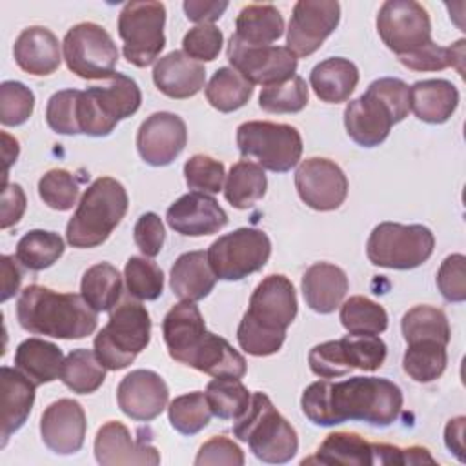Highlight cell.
<instances>
[{
  "label": "cell",
  "mask_w": 466,
  "mask_h": 466,
  "mask_svg": "<svg viewBox=\"0 0 466 466\" xmlns=\"http://www.w3.org/2000/svg\"><path fill=\"white\" fill-rule=\"evenodd\" d=\"M402 402L400 388L382 377H351L339 382L322 379L311 382L300 399L304 415L317 426L362 420L384 428L397 420Z\"/></svg>",
  "instance_id": "1"
},
{
  "label": "cell",
  "mask_w": 466,
  "mask_h": 466,
  "mask_svg": "<svg viewBox=\"0 0 466 466\" xmlns=\"http://www.w3.org/2000/svg\"><path fill=\"white\" fill-rule=\"evenodd\" d=\"M297 306L295 288L288 277L268 275L262 279L237 328L238 346L253 357L277 353L284 344L288 326L297 317Z\"/></svg>",
  "instance_id": "2"
},
{
  "label": "cell",
  "mask_w": 466,
  "mask_h": 466,
  "mask_svg": "<svg viewBox=\"0 0 466 466\" xmlns=\"http://www.w3.org/2000/svg\"><path fill=\"white\" fill-rule=\"evenodd\" d=\"M18 324L35 335L84 339L96 329V311L76 293H58L40 284L22 289L16 302Z\"/></svg>",
  "instance_id": "3"
},
{
  "label": "cell",
  "mask_w": 466,
  "mask_h": 466,
  "mask_svg": "<svg viewBox=\"0 0 466 466\" xmlns=\"http://www.w3.org/2000/svg\"><path fill=\"white\" fill-rule=\"evenodd\" d=\"M410 111V87L400 78L373 80L368 89L344 109V126L353 142L362 147L382 144L393 124Z\"/></svg>",
  "instance_id": "4"
},
{
  "label": "cell",
  "mask_w": 466,
  "mask_h": 466,
  "mask_svg": "<svg viewBox=\"0 0 466 466\" xmlns=\"http://www.w3.org/2000/svg\"><path fill=\"white\" fill-rule=\"evenodd\" d=\"M126 187L111 178H96L82 195L67 222L66 238L73 248H96L109 238L127 211Z\"/></svg>",
  "instance_id": "5"
},
{
  "label": "cell",
  "mask_w": 466,
  "mask_h": 466,
  "mask_svg": "<svg viewBox=\"0 0 466 466\" xmlns=\"http://www.w3.org/2000/svg\"><path fill=\"white\" fill-rule=\"evenodd\" d=\"M233 435L248 442L253 455L268 464L289 462L299 450L295 428L262 391L251 395L246 413L233 424Z\"/></svg>",
  "instance_id": "6"
},
{
  "label": "cell",
  "mask_w": 466,
  "mask_h": 466,
  "mask_svg": "<svg viewBox=\"0 0 466 466\" xmlns=\"http://www.w3.org/2000/svg\"><path fill=\"white\" fill-rule=\"evenodd\" d=\"M151 339V319L147 309L135 300H126L109 315L107 324L96 333L93 351L106 370L127 368L146 350Z\"/></svg>",
  "instance_id": "7"
},
{
  "label": "cell",
  "mask_w": 466,
  "mask_h": 466,
  "mask_svg": "<svg viewBox=\"0 0 466 466\" xmlns=\"http://www.w3.org/2000/svg\"><path fill=\"white\" fill-rule=\"evenodd\" d=\"M142 93L137 82L115 73L107 86H93L80 91L76 100L78 129L89 137H107L122 118L138 111Z\"/></svg>",
  "instance_id": "8"
},
{
  "label": "cell",
  "mask_w": 466,
  "mask_h": 466,
  "mask_svg": "<svg viewBox=\"0 0 466 466\" xmlns=\"http://www.w3.org/2000/svg\"><path fill=\"white\" fill-rule=\"evenodd\" d=\"M433 248L435 237L422 224L380 222L370 233L366 255L379 268L413 269L431 257Z\"/></svg>",
  "instance_id": "9"
},
{
  "label": "cell",
  "mask_w": 466,
  "mask_h": 466,
  "mask_svg": "<svg viewBox=\"0 0 466 466\" xmlns=\"http://www.w3.org/2000/svg\"><path fill=\"white\" fill-rule=\"evenodd\" d=\"M237 147L242 157L257 158L262 169L286 173L302 155V137L289 124L249 120L237 127Z\"/></svg>",
  "instance_id": "10"
},
{
  "label": "cell",
  "mask_w": 466,
  "mask_h": 466,
  "mask_svg": "<svg viewBox=\"0 0 466 466\" xmlns=\"http://www.w3.org/2000/svg\"><path fill=\"white\" fill-rule=\"evenodd\" d=\"M166 5L162 2H127L118 15V36L124 58L137 66H151L166 46Z\"/></svg>",
  "instance_id": "11"
},
{
  "label": "cell",
  "mask_w": 466,
  "mask_h": 466,
  "mask_svg": "<svg viewBox=\"0 0 466 466\" xmlns=\"http://www.w3.org/2000/svg\"><path fill=\"white\" fill-rule=\"evenodd\" d=\"M388 348L379 335H346L311 348L308 362L320 379L344 377L353 370L375 371L386 360Z\"/></svg>",
  "instance_id": "12"
},
{
  "label": "cell",
  "mask_w": 466,
  "mask_h": 466,
  "mask_svg": "<svg viewBox=\"0 0 466 466\" xmlns=\"http://www.w3.org/2000/svg\"><path fill=\"white\" fill-rule=\"evenodd\" d=\"M206 255L217 279L242 280L266 266L271 255V240L262 229L238 228L218 237Z\"/></svg>",
  "instance_id": "13"
},
{
  "label": "cell",
  "mask_w": 466,
  "mask_h": 466,
  "mask_svg": "<svg viewBox=\"0 0 466 466\" xmlns=\"http://www.w3.org/2000/svg\"><path fill=\"white\" fill-rule=\"evenodd\" d=\"M64 60L71 73L86 80H102L115 75L118 49L111 35L98 24L73 25L62 42Z\"/></svg>",
  "instance_id": "14"
},
{
  "label": "cell",
  "mask_w": 466,
  "mask_h": 466,
  "mask_svg": "<svg viewBox=\"0 0 466 466\" xmlns=\"http://www.w3.org/2000/svg\"><path fill=\"white\" fill-rule=\"evenodd\" d=\"M380 40L399 58L413 55L431 44V22L428 11L413 0H388L377 15Z\"/></svg>",
  "instance_id": "15"
},
{
  "label": "cell",
  "mask_w": 466,
  "mask_h": 466,
  "mask_svg": "<svg viewBox=\"0 0 466 466\" xmlns=\"http://www.w3.org/2000/svg\"><path fill=\"white\" fill-rule=\"evenodd\" d=\"M226 53L231 67L253 86L282 84L297 71V56L284 46H249L231 35Z\"/></svg>",
  "instance_id": "16"
},
{
  "label": "cell",
  "mask_w": 466,
  "mask_h": 466,
  "mask_svg": "<svg viewBox=\"0 0 466 466\" xmlns=\"http://www.w3.org/2000/svg\"><path fill=\"white\" fill-rule=\"evenodd\" d=\"M340 22V4L335 0H299L288 27V49L297 56L313 55Z\"/></svg>",
  "instance_id": "17"
},
{
  "label": "cell",
  "mask_w": 466,
  "mask_h": 466,
  "mask_svg": "<svg viewBox=\"0 0 466 466\" xmlns=\"http://www.w3.org/2000/svg\"><path fill=\"white\" fill-rule=\"evenodd\" d=\"M295 187L300 200L315 211H333L348 197V178L329 158L311 157L295 171Z\"/></svg>",
  "instance_id": "18"
},
{
  "label": "cell",
  "mask_w": 466,
  "mask_h": 466,
  "mask_svg": "<svg viewBox=\"0 0 466 466\" xmlns=\"http://www.w3.org/2000/svg\"><path fill=\"white\" fill-rule=\"evenodd\" d=\"M186 122L169 111L149 115L137 131V149L142 160L160 167L171 164L186 147Z\"/></svg>",
  "instance_id": "19"
},
{
  "label": "cell",
  "mask_w": 466,
  "mask_h": 466,
  "mask_svg": "<svg viewBox=\"0 0 466 466\" xmlns=\"http://www.w3.org/2000/svg\"><path fill=\"white\" fill-rule=\"evenodd\" d=\"M116 400L124 415L133 420L149 422L164 411L169 400V390L158 373L135 370L120 380Z\"/></svg>",
  "instance_id": "20"
},
{
  "label": "cell",
  "mask_w": 466,
  "mask_h": 466,
  "mask_svg": "<svg viewBox=\"0 0 466 466\" xmlns=\"http://www.w3.org/2000/svg\"><path fill=\"white\" fill-rule=\"evenodd\" d=\"M86 411L73 399H58L51 402L40 419V435L44 444L58 455H73L80 451L86 439Z\"/></svg>",
  "instance_id": "21"
},
{
  "label": "cell",
  "mask_w": 466,
  "mask_h": 466,
  "mask_svg": "<svg viewBox=\"0 0 466 466\" xmlns=\"http://www.w3.org/2000/svg\"><path fill=\"white\" fill-rule=\"evenodd\" d=\"M166 220L180 235L204 237L218 233L228 224V215L211 195L191 191L167 208Z\"/></svg>",
  "instance_id": "22"
},
{
  "label": "cell",
  "mask_w": 466,
  "mask_h": 466,
  "mask_svg": "<svg viewBox=\"0 0 466 466\" xmlns=\"http://www.w3.org/2000/svg\"><path fill=\"white\" fill-rule=\"evenodd\" d=\"M95 457L102 466L160 464L158 450L146 442L144 437L135 441L127 426L118 420H109L98 428L95 437Z\"/></svg>",
  "instance_id": "23"
},
{
  "label": "cell",
  "mask_w": 466,
  "mask_h": 466,
  "mask_svg": "<svg viewBox=\"0 0 466 466\" xmlns=\"http://www.w3.org/2000/svg\"><path fill=\"white\" fill-rule=\"evenodd\" d=\"M153 82L169 98L184 100L195 96L206 82V69L184 51H171L158 58L153 67Z\"/></svg>",
  "instance_id": "24"
},
{
  "label": "cell",
  "mask_w": 466,
  "mask_h": 466,
  "mask_svg": "<svg viewBox=\"0 0 466 466\" xmlns=\"http://www.w3.org/2000/svg\"><path fill=\"white\" fill-rule=\"evenodd\" d=\"M204 333L206 322L195 302L182 300L175 304L162 320V335L169 357L180 364L187 362Z\"/></svg>",
  "instance_id": "25"
},
{
  "label": "cell",
  "mask_w": 466,
  "mask_h": 466,
  "mask_svg": "<svg viewBox=\"0 0 466 466\" xmlns=\"http://www.w3.org/2000/svg\"><path fill=\"white\" fill-rule=\"evenodd\" d=\"M13 56L18 67L33 76H47L60 66L58 38L42 25L24 29L13 46Z\"/></svg>",
  "instance_id": "26"
},
{
  "label": "cell",
  "mask_w": 466,
  "mask_h": 466,
  "mask_svg": "<svg viewBox=\"0 0 466 466\" xmlns=\"http://www.w3.org/2000/svg\"><path fill=\"white\" fill-rule=\"evenodd\" d=\"M35 382H31L20 370L2 366V446H5L7 439L25 424L35 402Z\"/></svg>",
  "instance_id": "27"
},
{
  "label": "cell",
  "mask_w": 466,
  "mask_h": 466,
  "mask_svg": "<svg viewBox=\"0 0 466 466\" xmlns=\"http://www.w3.org/2000/svg\"><path fill=\"white\" fill-rule=\"evenodd\" d=\"M348 288L350 282L344 269L329 262H315L302 275L304 300L322 315L335 311L342 304Z\"/></svg>",
  "instance_id": "28"
},
{
  "label": "cell",
  "mask_w": 466,
  "mask_h": 466,
  "mask_svg": "<svg viewBox=\"0 0 466 466\" xmlns=\"http://www.w3.org/2000/svg\"><path fill=\"white\" fill-rule=\"evenodd\" d=\"M186 366L213 379H242L246 375V359L226 339L209 331L204 333Z\"/></svg>",
  "instance_id": "29"
},
{
  "label": "cell",
  "mask_w": 466,
  "mask_h": 466,
  "mask_svg": "<svg viewBox=\"0 0 466 466\" xmlns=\"http://www.w3.org/2000/svg\"><path fill=\"white\" fill-rule=\"evenodd\" d=\"M459 106V91L450 80H419L410 87V109L426 124H444Z\"/></svg>",
  "instance_id": "30"
},
{
  "label": "cell",
  "mask_w": 466,
  "mask_h": 466,
  "mask_svg": "<svg viewBox=\"0 0 466 466\" xmlns=\"http://www.w3.org/2000/svg\"><path fill=\"white\" fill-rule=\"evenodd\" d=\"M217 277L208 262L206 251L182 253L169 275V286L180 300L197 302L208 297L215 288Z\"/></svg>",
  "instance_id": "31"
},
{
  "label": "cell",
  "mask_w": 466,
  "mask_h": 466,
  "mask_svg": "<svg viewBox=\"0 0 466 466\" xmlns=\"http://www.w3.org/2000/svg\"><path fill=\"white\" fill-rule=\"evenodd\" d=\"M359 84L357 66L342 56L326 58L309 73V86L317 98L328 104L346 102Z\"/></svg>",
  "instance_id": "32"
},
{
  "label": "cell",
  "mask_w": 466,
  "mask_h": 466,
  "mask_svg": "<svg viewBox=\"0 0 466 466\" xmlns=\"http://www.w3.org/2000/svg\"><path fill=\"white\" fill-rule=\"evenodd\" d=\"M62 350L44 339H25L15 350V368L20 370L35 386L53 382L62 375Z\"/></svg>",
  "instance_id": "33"
},
{
  "label": "cell",
  "mask_w": 466,
  "mask_h": 466,
  "mask_svg": "<svg viewBox=\"0 0 466 466\" xmlns=\"http://www.w3.org/2000/svg\"><path fill=\"white\" fill-rule=\"evenodd\" d=\"M348 464V466H370L375 464L373 442H368L359 433L335 431L329 433L319 446L317 453L304 459L302 464Z\"/></svg>",
  "instance_id": "34"
},
{
  "label": "cell",
  "mask_w": 466,
  "mask_h": 466,
  "mask_svg": "<svg viewBox=\"0 0 466 466\" xmlns=\"http://www.w3.org/2000/svg\"><path fill=\"white\" fill-rule=\"evenodd\" d=\"M235 36L249 46H271L284 33V18L271 4H248L235 20Z\"/></svg>",
  "instance_id": "35"
},
{
  "label": "cell",
  "mask_w": 466,
  "mask_h": 466,
  "mask_svg": "<svg viewBox=\"0 0 466 466\" xmlns=\"http://www.w3.org/2000/svg\"><path fill=\"white\" fill-rule=\"evenodd\" d=\"M266 189L268 180L264 169L251 160H240L231 166L226 177L224 197L233 208L248 209L266 195Z\"/></svg>",
  "instance_id": "36"
},
{
  "label": "cell",
  "mask_w": 466,
  "mask_h": 466,
  "mask_svg": "<svg viewBox=\"0 0 466 466\" xmlns=\"http://www.w3.org/2000/svg\"><path fill=\"white\" fill-rule=\"evenodd\" d=\"M80 295L98 311H113L122 295V275L109 262L91 266L80 282Z\"/></svg>",
  "instance_id": "37"
},
{
  "label": "cell",
  "mask_w": 466,
  "mask_h": 466,
  "mask_svg": "<svg viewBox=\"0 0 466 466\" xmlns=\"http://www.w3.org/2000/svg\"><path fill=\"white\" fill-rule=\"evenodd\" d=\"M253 84H249L233 67H220L206 86V98L220 113H231L249 102Z\"/></svg>",
  "instance_id": "38"
},
{
  "label": "cell",
  "mask_w": 466,
  "mask_h": 466,
  "mask_svg": "<svg viewBox=\"0 0 466 466\" xmlns=\"http://www.w3.org/2000/svg\"><path fill=\"white\" fill-rule=\"evenodd\" d=\"M404 340L408 344L422 342V340H433L439 344L448 346L451 339L448 317L442 309L433 306H415L408 309L400 322Z\"/></svg>",
  "instance_id": "39"
},
{
  "label": "cell",
  "mask_w": 466,
  "mask_h": 466,
  "mask_svg": "<svg viewBox=\"0 0 466 466\" xmlns=\"http://www.w3.org/2000/svg\"><path fill=\"white\" fill-rule=\"evenodd\" d=\"M60 380L73 393L89 395L95 393L106 380V368L96 359L95 351L78 348L66 357Z\"/></svg>",
  "instance_id": "40"
},
{
  "label": "cell",
  "mask_w": 466,
  "mask_h": 466,
  "mask_svg": "<svg viewBox=\"0 0 466 466\" xmlns=\"http://www.w3.org/2000/svg\"><path fill=\"white\" fill-rule=\"evenodd\" d=\"M64 240L55 231L31 229L16 244V260L31 269L42 271L53 266L64 255Z\"/></svg>",
  "instance_id": "41"
},
{
  "label": "cell",
  "mask_w": 466,
  "mask_h": 466,
  "mask_svg": "<svg viewBox=\"0 0 466 466\" xmlns=\"http://www.w3.org/2000/svg\"><path fill=\"white\" fill-rule=\"evenodd\" d=\"M206 400L215 417L222 420H237L246 413L251 402V393L240 379H213L206 386Z\"/></svg>",
  "instance_id": "42"
},
{
  "label": "cell",
  "mask_w": 466,
  "mask_h": 466,
  "mask_svg": "<svg viewBox=\"0 0 466 466\" xmlns=\"http://www.w3.org/2000/svg\"><path fill=\"white\" fill-rule=\"evenodd\" d=\"M340 324L350 335H379L388 328V313L368 297L355 295L340 306Z\"/></svg>",
  "instance_id": "43"
},
{
  "label": "cell",
  "mask_w": 466,
  "mask_h": 466,
  "mask_svg": "<svg viewBox=\"0 0 466 466\" xmlns=\"http://www.w3.org/2000/svg\"><path fill=\"white\" fill-rule=\"evenodd\" d=\"M446 364V346L433 340L408 344V350L402 357V368L406 375L415 382H431L439 379L444 373Z\"/></svg>",
  "instance_id": "44"
},
{
  "label": "cell",
  "mask_w": 466,
  "mask_h": 466,
  "mask_svg": "<svg viewBox=\"0 0 466 466\" xmlns=\"http://www.w3.org/2000/svg\"><path fill=\"white\" fill-rule=\"evenodd\" d=\"M211 410L206 400V393L191 391L175 397L169 402L167 417L171 426L182 435H195L209 424Z\"/></svg>",
  "instance_id": "45"
},
{
  "label": "cell",
  "mask_w": 466,
  "mask_h": 466,
  "mask_svg": "<svg viewBox=\"0 0 466 466\" xmlns=\"http://www.w3.org/2000/svg\"><path fill=\"white\" fill-rule=\"evenodd\" d=\"M308 100L306 80L299 75L282 84L268 86L258 95V106L266 113H299L308 106Z\"/></svg>",
  "instance_id": "46"
},
{
  "label": "cell",
  "mask_w": 466,
  "mask_h": 466,
  "mask_svg": "<svg viewBox=\"0 0 466 466\" xmlns=\"http://www.w3.org/2000/svg\"><path fill=\"white\" fill-rule=\"evenodd\" d=\"M126 288L138 300H157L164 291L162 269L144 257H129L124 268Z\"/></svg>",
  "instance_id": "47"
},
{
  "label": "cell",
  "mask_w": 466,
  "mask_h": 466,
  "mask_svg": "<svg viewBox=\"0 0 466 466\" xmlns=\"http://www.w3.org/2000/svg\"><path fill=\"white\" fill-rule=\"evenodd\" d=\"M464 40H457L453 46L450 47H442L437 46L435 42L428 44L426 47H422L420 51L413 53V55H406L400 56L399 62L402 66H406L411 71H441L446 67H455L459 71V75L462 76L464 69H462V62H464Z\"/></svg>",
  "instance_id": "48"
},
{
  "label": "cell",
  "mask_w": 466,
  "mask_h": 466,
  "mask_svg": "<svg viewBox=\"0 0 466 466\" xmlns=\"http://www.w3.org/2000/svg\"><path fill=\"white\" fill-rule=\"evenodd\" d=\"M80 187L75 177L66 169H49L38 180V195L46 206L56 211H67L76 204Z\"/></svg>",
  "instance_id": "49"
},
{
  "label": "cell",
  "mask_w": 466,
  "mask_h": 466,
  "mask_svg": "<svg viewBox=\"0 0 466 466\" xmlns=\"http://www.w3.org/2000/svg\"><path fill=\"white\" fill-rule=\"evenodd\" d=\"M35 109L33 91L16 80H5L0 86V122L4 126H22Z\"/></svg>",
  "instance_id": "50"
},
{
  "label": "cell",
  "mask_w": 466,
  "mask_h": 466,
  "mask_svg": "<svg viewBox=\"0 0 466 466\" xmlns=\"http://www.w3.org/2000/svg\"><path fill=\"white\" fill-rule=\"evenodd\" d=\"M186 184L193 191L215 195L222 191V184L226 178L224 164L208 155H193L184 164Z\"/></svg>",
  "instance_id": "51"
},
{
  "label": "cell",
  "mask_w": 466,
  "mask_h": 466,
  "mask_svg": "<svg viewBox=\"0 0 466 466\" xmlns=\"http://www.w3.org/2000/svg\"><path fill=\"white\" fill-rule=\"evenodd\" d=\"M78 89H64L51 95L46 107V122L47 126L60 135H78L76 122V100Z\"/></svg>",
  "instance_id": "52"
},
{
  "label": "cell",
  "mask_w": 466,
  "mask_h": 466,
  "mask_svg": "<svg viewBox=\"0 0 466 466\" xmlns=\"http://www.w3.org/2000/svg\"><path fill=\"white\" fill-rule=\"evenodd\" d=\"M224 44L222 31L213 24L195 25L184 35L182 51L197 62H211L218 56Z\"/></svg>",
  "instance_id": "53"
},
{
  "label": "cell",
  "mask_w": 466,
  "mask_h": 466,
  "mask_svg": "<svg viewBox=\"0 0 466 466\" xmlns=\"http://www.w3.org/2000/svg\"><path fill=\"white\" fill-rule=\"evenodd\" d=\"M466 258L462 253L448 255L437 271V288L444 300L464 302L466 300Z\"/></svg>",
  "instance_id": "54"
},
{
  "label": "cell",
  "mask_w": 466,
  "mask_h": 466,
  "mask_svg": "<svg viewBox=\"0 0 466 466\" xmlns=\"http://www.w3.org/2000/svg\"><path fill=\"white\" fill-rule=\"evenodd\" d=\"M197 466H208V464H229V466H242L244 464V453L235 444L231 439L224 435L211 437L206 441L197 457H195Z\"/></svg>",
  "instance_id": "55"
},
{
  "label": "cell",
  "mask_w": 466,
  "mask_h": 466,
  "mask_svg": "<svg viewBox=\"0 0 466 466\" xmlns=\"http://www.w3.org/2000/svg\"><path fill=\"white\" fill-rule=\"evenodd\" d=\"M133 238L137 248L142 251L144 257H157L164 246L166 231L160 217L153 211H147L140 215V218L135 224Z\"/></svg>",
  "instance_id": "56"
},
{
  "label": "cell",
  "mask_w": 466,
  "mask_h": 466,
  "mask_svg": "<svg viewBox=\"0 0 466 466\" xmlns=\"http://www.w3.org/2000/svg\"><path fill=\"white\" fill-rule=\"evenodd\" d=\"M25 193L20 184H4L2 189V229L16 224L25 211Z\"/></svg>",
  "instance_id": "57"
},
{
  "label": "cell",
  "mask_w": 466,
  "mask_h": 466,
  "mask_svg": "<svg viewBox=\"0 0 466 466\" xmlns=\"http://www.w3.org/2000/svg\"><path fill=\"white\" fill-rule=\"evenodd\" d=\"M228 5L229 4L226 0H186L182 4L187 20L197 22L198 25L217 22L224 15Z\"/></svg>",
  "instance_id": "58"
},
{
  "label": "cell",
  "mask_w": 466,
  "mask_h": 466,
  "mask_svg": "<svg viewBox=\"0 0 466 466\" xmlns=\"http://www.w3.org/2000/svg\"><path fill=\"white\" fill-rule=\"evenodd\" d=\"M16 262H15V257H9V255H2L0 257V275H2V295H0V300L2 302L9 300L18 291V288H20L22 271L16 266Z\"/></svg>",
  "instance_id": "59"
},
{
  "label": "cell",
  "mask_w": 466,
  "mask_h": 466,
  "mask_svg": "<svg viewBox=\"0 0 466 466\" xmlns=\"http://www.w3.org/2000/svg\"><path fill=\"white\" fill-rule=\"evenodd\" d=\"M464 417H455L451 420H448L446 428H444V442L446 448L462 462L464 461Z\"/></svg>",
  "instance_id": "60"
},
{
  "label": "cell",
  "mask_w": 466,
  "mask_h": 466,
  "mask_svg": "<svg viewBox=\"0 0 466 466\" xmlns=\"http://www.w3.org/2000/svg\"><path fill=\"white\" fill-rule=\"evenodd\" d=\"M4 138V160H5V175H4V184H7V169L13 162H16L18 157V142L15 138H11L7 133H2Z\"/></svg>",
  "instance_id": "61"
}]
</instances>
